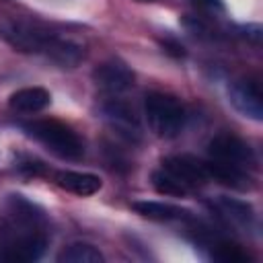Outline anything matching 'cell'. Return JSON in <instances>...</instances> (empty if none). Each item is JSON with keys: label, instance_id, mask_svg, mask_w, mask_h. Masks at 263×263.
Segmentation results:
<instances>
[{"label": "cell", "instance_id": "44dd1931", "mask_svg": "<svg viewBox=\"0 0 263 263\" xmlns=\"http://www.w3.org/2000/svg\"><path fill=\"white\" fill-rule=\"evenodd\" d=\"M140 2H150V0H140Z\"/></svg>", "mask_w": 263, "mask_h": 263}, {"label": "cell", "instance_id": "ffe728a7", "mask_svg": "<svg viewBox=\"0 0 263 263\" xmlns=\"http://www.w3.org/2000/svg\"><path fill=\"white\" fill-rule=\"evenodd\" d=\"M160 43H162V47H164L166 53H171V55H175V58H183V55H185V47H183L179 41H175L173 37H166V39H162Z\"/></svg>", "mask_w": 263, "mask_h": 263}, {"label": "cell", "instance_id": "8fae6325", "mask_svg": "<svg viewBox=\"0 0 263 263\" xmlns=\"http://www.w3.org/2000/svg\"><path fill=\"white\" fill-rule=\"evenodd\" d=\"M43 53L53 60L55 64H60L62 68H74L76 64H80V60L84 58V47L72 39H64V37H55L51 35Z\"/></svg>", "mask_w": 263, "mask_h": 263}, {"label": "cell", "instance_id": "7a4b0ae2", "mask_svg": "<svg viewBox=\"0 0 263 263\" xmlns=\"http://www.w3.org/2000/svg\"><path fill=\"white\" fill-rule=\"evenodd\" d=\"M29 136H33L35 140H39L49 152H53L60 158H68V160H78L84 154V144L78 138V134L64 125L62 121L55 119H39V121H31L23 125Z\"/></svg>", "mask_w": 263, "mask_h": 263}, {"label": "cell", "instance_id": "9c48e42d", "mask_svg": "<svg viewBox=\"0 0 263 263\" xmlns=\"http://www.w3.org/2000/svg\"><path fill=\"white\" fill-rule=\"evenodd\" d=\"M162 168L168 171L173 177H177L187 189L199 187V185H203L208 181L205 166L199 160H195L193 156H187V154L164 158L162 160Z\"/></svg>", "mask_w": 263, "mask_h": 263}, {"label": "cell", "instance_id": "3957f363", "mask_svg": "<svg viewBox=\"0 0 263 263\" xmlns=\"http://www.w3.org/2000/svg\"><path fill=\"white\" fill-rule=\"evenodd\" d=\"M144 111L150 129L158 138H175L185 125L183 105L164 92H150L144 101Z\"/></svg>", "mask_w": 263, "mask_h": 263}, {"label": "cell", "instance_id": "9a60e30c", "mask_svg": "<svg viewBox=\"0 0 263 263\" xmlns=\"http://www.w3.org/2000/svg\"><path fill=\"white\" fill-rule=\"evenodd\" d=\"M216 210L232 224L236 226H242V228H249L253 224V208L247 203V201H240V199H232V197H220L216 201Z\"/></svg>", "mask_w": 263, "mask_h": 263}, {"label": "cell", "instance_id": "5bb4252c", "mask_svg": "<svg viewBox=\"0 0 263 263\" xmlns=\"http://www.w3.org/2000/svg\"><path fill=\"white\" fill-rule=\"evenodd\" d=\"M132 208L140 216L150 218V220H158V222H168V220H179V218H191L189 210H183L179 205L164 203V201H134Z\"/></svg>", "mask_w": 263, "mask_h": 263}, {"label": "cell", "instance_id": "ac0fdd59", "mask_svg": "<svg viewBox=\"0 0 263 263\" xmlns=\"http://www.w3.org/2000/svg\"><path fill=\"white\" fill-rule=\"evenodd\" d=\"M210 247H212V257L218 261H224V263H242L249 259L247 253H242L240 247L230 240L216 238L214 242H210Z\"/></svg>", "mask_w": 263, "mask_h": 263}, {"label": "cell", "instance_id": "8992f818", "mask_svg": "<svg viewBox=\"0 0 263 263\" xmlns=\"http://www.w3.org/2000/svg\"><path fill=\"white\" fill-rule=\"evenodd\" d=\"M210 156H212V160L234 164L240 168L255 166V152L251 150V146L247 142H242L240 138L230 136V134L216 136L210 142Z\"/></svg>", "mask_w": 263, "mask_h": 263}, {"label": "cell", "instance_id": "5b68a950", "mask_svg": "<svg viewBox=\"0 0 263 263\" xmlns=\"http://www.w3.org/2000/svg\"><path fill=\"white\" fill-rule=\"evenodd\" d=\"M228 101L242 117H249L253 121L263 119L261 86L255 78H236L228 86Z\"/></svg>", "mask_w": 263, "mask_h": 263}, {"label": "cell", "instance_id": "6da1fadb", "mask_svg": "<svg viewBox=\"0 0 263 263\" xmlns=\"http://www.w3.org/2000/svg\"><path fill=\"white\" fill-rule=\"evenodd\" d=\"M47 247V218L41 205L21 193L6 195L0 214V261L29 263Z\"/></svg>", "mask_w": 263, "mask_h": 263}, {"label": "cell", "instance_id": "30bf717a", "mask_svg": "<svg viewBox=\"0 0 263 263\" xmlns=\"http://www.w3.org/2000/svg\"><path fill=\"white\" fill-rule=\"evenodd\" d=\"M205 166V173L208 177H212L214 181L222 183V185H228L232 189H251L253 187V177L247 173V168H240V166H234V164H226V162H218V160H210Z\"/></svg>", "mask_w": 263, "mask_h": 263}, {"label": "cell", "instance_id": "ba28073f", "mask_svg": "<svg viewBox=\"0 0 263 263\" xmlns=\"http://www.w3.org/2000/svg\"><path fill=\"white\" fill-rule=\"evenodd\" d=\"M103 117L121 138L136 142L140 140V121L136 113L121 101H109L103 105Z\"/></svg>", "mask_w": 263, "mask_h": 263}, {"label": "cell", "instance_id": "277c9868", "mask_svg": "<svg viewBox=\"0 0 263 263\" xmlns=\"http://www.w3.org/2000/svg\"><path fill=\"white\" fill-rule=\"evenodd\" d=\"M0 35L18 51L25 53H43L51 33L43 31L41 27L27 23V21H10L0 27Z\"/></svg>", "mask_w": 263, "mask_h": 263}, {"label": "cell", "instance_id": "4fadbf2b", "mask_svg": "<svg viewBox=\"0 0 263 263\" xmlns=\"http://www.w3.org/2000/svg\"><path fill=\"white\" fill-rule=\"evenodd\" d=\"M55 183L76 195H92L101 189V179L90 173H76V171H60L55 173Z\"/></svg>", "mask_w": 263, "mask_h": 263}, {"label": "cell", "instance_id": "e0dca14e", "mask_svg": "<svg viewBox=\"0 0 263 263\" xmlns=\"http://www.w3.org/2000/svg\"><path fill=\"white\" fill-rule=\"evenodd\" d=\"M152 185H154V189H156L158 193H162V195L181 197V195H187V193H189V189H187L177 177H173V175H171L168 171H164V168L152 173Z\"/></svg>", "mask_w": 263, "mask_h": 263}, {"label": "cell", "instance_id": "2e32d148", "mask_svg": "<svg viewBox=\"0 0 263 263\" xmlns=\"http://www.w3.org/2000/svg\"><path fill=\"white\" fill-rule=\"evenodd\" d=\"M58 261L60 263H103V255L97 247L88 242H72L60 253Z\"/></svg>", "mask_w": 263, "mask_h": 263}, {"label": "cell", "instance_id": "52a82bcc", "mask_svg": "<svg viewBox=\"0 0 263 263\" xmlns=\"http://www.w3.org/2000/svg\"><path fill=\"white\" fill-rule=\"evenodd\" d=\"M134 78H136L134 72L119 60L103 62L92 72V80L97 82V86H101L103 90H109V92L127 90L134 84Z\"/></svg>", "mask_w": 263, "mask_h": 263}, {"label": "cell", "instance_id": "7c38bea8", "mask_svg": "<svg viewBox=\"0 0 263 263\" xmlns=\"http://www.w3.org/2000/svg\"><path fill=\"white\" fill-rule=\"evenodd\" d=\"M51 103V95L41 86H27L10 95L8 105L18 113H37Z\"/></svg>", "mask_w": 263, "mask_h": 263}, {"label": "cell", "instance_id": "d6986e66", "mask_svg": "<svg viewBox=\"0 0 263 263\" xmlns=\"http://www.w3.org/2000/svg\"><path fill=\"white\" fill-rule=\"evenodd\" d=\"M197 10L201 12H210V14H216V12H222L224 10V4L222 0H189Z\"/></svg>", "mask_w": 263, "mask_h": 263}]
</instances>
